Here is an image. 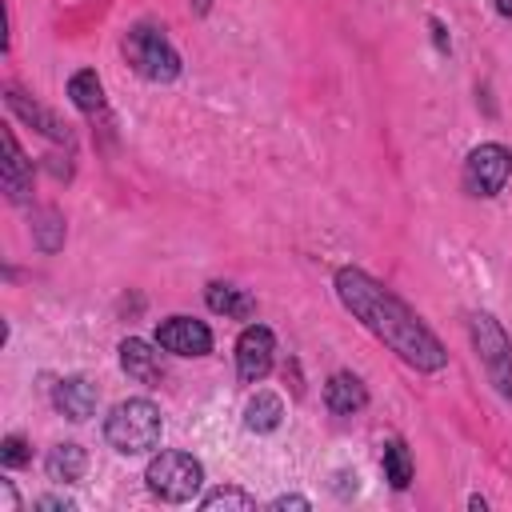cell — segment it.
Listing matches in <instances>:
<instances>
[{"mask_svg":"<svg viewBox=\"0 0 512 512\" xmlns=\"http://www.w3.org/2000/svg\"><path fill=\"white\" fill-rule=\"evenodd\" d=\"M68 96H72V104H76L80 112H100V108H104V88H100V76H96L92 68L72 72Z\"/></svg>","mask_w":512,"mask_h":512,"instance_id":"16","label":"cell"},{"mask_svg":"<svg viewBox=\"0 0 512 512\" xmlns=\"http://www.w3.org/2000/svg\"><path fill=\"white\" fill-rule=\"evenodd\" d=\"M272 352H276V340L264 324H248L236 340V376L244 384H256L272 372Z\"/></svg>","mask_w":512,"mask_h":512,"instance_id":"7","label":"cell"},{"mask_svg":"<svg viewBox=\"0 0 512 512\" xmlns=\"http://www.w3.org/2000/svg\"><path fill=\"white\" fill-rule=\"evenodd\" d=\"M204 512H216V508H256V500L244 492V488H216L200 500Z\"/></svg>","mask_w":512,"mask_h":512,"instance_id":"19","label":"cell"},{"mask_svg":"<svg viewBox=\"0 0 512 512\" xmlns=\"http://www.w3.org/2000/svg\"><path fill=\"white\" fill-rule=\"evenodd\" d=\"M204 300H208L212 312H224V316H232V320H248V316L256 312V300H252L244 288H232V284H208Z\"/></svg>","mask_w":512,"mask_h":512,"instance_id":"13","label":"cell"},{"mask_svg":"<svg viewBox=\"0 0 512 512\" xmlns=\"http://www.w3.org/2000/svg\"><path fill=\"white\" fill-rule=\"evenodd\" d=\"M120 368H124L132 380H140V384H156V380L164 376L160 352H156L148 340H140V336H128V340L120 344Z\"/></svg>","mask_w":512,"mask_h":512,"instance_id":"9","label":"cell"},{"mask_svg":"<svg viewBox=\"0 0 512 512\" xmlns=\"http://www.w3.org/2000/svg\"><path fill=\"white\" fill-rule=\"evenodd\" d=\"M144 480H148V488H152L160 500H168V504H188V500L200 492V484H204V468H200V460L188 456V452H160V456H152Z\"/></svg>","mask_w":512,"mask_h":512,"instance_id":"4","label":"cell"},{"mask_svg":"<svg viewBox=\"0 0 512 512\" xmlns=\"http://www.w3.org/2000/svg\"><path fill=\"white\" fill-rule=\"evenodd\" d=\"M384 480H388L392 488H408V484H412V456H408L404 440H392V444L384 448Z\"/></svg>","mask_w":512,"mask_h":512,"instance_id":"18","label":"cell"},{"mask_svg":"<svg viewBox=\"0 0 512 512\" xmlns=\"http://www.w3.org/2000/svg\"><path fill=\"white\" fill-rule=\"evenodd\" d=\"M188 4H192V12H200V16H204V12H208V4H212V0H188Z\"/></svg>","mask_w":512,"mask_h":512,"instance_id":"24","label":"cell"},{"mask_svg":"<svg viewBox=\"0 0 512 512\" xmlns=\"http://www.w3.org/2000/svg\"><path fill=\"white\" fill-rule=\"evenodd\" d=\"M104 440L124 456L152 452L160 444V408L144 396L120 400L104 420Z\"/></svg>","mask_w":512,"mask_h":512,"instance_id":"2","label":"cell"},{"mask_svg":"<svg viewBox=\"0 0 512 512\" xmlns=\"http://www.w3.org/2000/svg\"><path fill=\"white\" fill-rule=\"evenodd\" d=\"M8 104H12V108H16V112L28 120V124H40V132H44V136H52V140H64V136H68V128H64V124H60L52 112H44L40 104H28V100H24L16 88L8 92Z\"/></svg>","mask_w":512,"mask_h":512,"instance_id":"17","label":"cell"},{"mask_svg":"<svg viewBox=\"0 0 512 512\" xmlns=\"http://www.w3.org/2000/svg\"><path fill=\"white\" fill-rule=\"evenodd\" d=\"M324 404H328V412H336V416H352V412H360V408L368 404V392H364L360 376L336 372V376L324 384Z\"/></svg>","mask_w":512,"mask_h":512,"instance_id":"12","label":"cell"},{"mask_svg":"<svg viewBox=\"0 0 512 512\" xmlns=\"http://www.w3.org/2000/svg\"><path fill=\"white\" fill-rule=\"evenodd\" d=\"M52 400L68 420H88L96 412V384H88L84 376H68L56 384Z\"/></svg>","mask_w":512,"mask_h":512,"instance_id":"11","label":"cell"},{"mask_svg":"<svg viewBox=\"0 0 512 512\" xmlns=\"http://www.w3.org/2000/svg\"><path fill=\"white\" fill-rule=\"evenodd\" d=\"M0 180H4L8 200H16V204L28 200V192H32V164L24 160V152H20L12 132H4V172H0Z\"/></svg>","mask_w":512,"mask_h":512,"instance_id":"10","label":"cell"},{"mask_svg":"<svg viewBox=\"0 0 512 512\" xmlns=\"http://www.w3.org/2000/svg\"><path fill=\"white\" fill-rule=\"evenodd\" d=\"M336 296L344 300V308L352 316L364 320V328L372 336H380L400 360H408L420 372H436L448 364V352L440 348V340L420 324V316L392 296L384 284H376L368 272L360 268H340L336 272Z\"/></svg>","mask_w":512,"mask_h":512,"instance_id":"1","label":"cell"},{"mask_svg":"<svg viewBox=\"0 0 512 512\" xmlns=\"http://www.w3.org/2000/svg\"><path fill=\"white\" fill-rule=\"evenodd\" d=\"M36 508H64V512H72V500H64V496H40Z\"/></svg>","mask_w":512,"mask_h":512,"instance_id":"21","label":"cell"},{"mask_svg":"<svg viewBox=\"0 0 512 512\" xmlns=\"http://www.w3.org/2000/svg\"><path fill=\"white\" fill-rule=\"evenodd\" d=\"M124 56H128V64L144 76V80H152V84H168V80H176V72H180V56H176V48L168 44V36L160 32V28H148V24H136V28H128L124 32Z\"/></svg>","mask_w":512,"mask_h":512,"instance_id":"3","label":"cell"},{"mask_svg":"<svg viewBox=\"0 0 512 512\" xmlns=\"http://www.w3.org/2000/svg\"><path fill=\"white\" fill-rule=\"evenodd\" d=\"M44 468H48V476H52V480L68 484V480H80V476H84L88 456H84V448H80V444H56V448L48 452Z\"/></svg>","mask_w":512,"mask_h":512,"instance_id":"14","label":"cell"},{"mask_svg":"<svg viewBox=\"0 0 512 512\" xmlns=\"http://www.w3.org/2000/svg\"><path fill=\"white\" fill-rule=\"evenodd\" d=\"M156 344L172 356H208L212 352V332H208V324H200L192 316H168L156 328Z\"/></svg>","mask_w":512,"mask_h":512,"instance_id":"8","label":"cell"},{"mask_svg":"<svg viewBox=\"0 0 512 512\" xmlns=\"http://www.w3.org/2000/svg\"><path fill=\"white\" fill-rule=\"evenodd\" d=\"M472 344H476L492 384L500 388V396H512V340L504 336V328L488 312L472 316Z\"/></svg>","mask_w":512,"mask_h":512,"instance_id":"5","label":"cell"},{"mask_svg":"<svg viewBox=\"0 0 512 512\" xmlns=\"http://www.w3.org/2000/svg\"><path fill=\"white\" fill-rule=\"evenodd\" d=\"M272 508H276V512H280V508H308V500H304V496H276Z\"/></svg>","mask_w":512,"mask_h":512,"instance_id":"22","label":"cell"},{"mask_svg":"<svg viewBox=\"0 0 512 512\" xmlns=\"http://www.w3.org/2000/svg\"><path fill=\"white\" fill-rule=\"evenodd\" d=\"M512 176V152L504 144H480L464 160V188L472 196H496Z\"/></svg>","mask_w":512,"mask_h":512,"instance_id":"6","label":"cell"},{"mask_svg":"<svg viewBox=\"0 0 512 512\" xmlns=\"http://www.w3.org/2000/svg\"><path fill=\"white\" fill-rule=\"evenodd\" d=\"M280 416H284V404H280V396H272V392H256V396L248 400V408H244V424H248L252 432H272V428L280 424Z\"/></svg>","mask_w":512,"mask_h":512,"instance_id":"15","label":"cell"},{"mask_svg":"<svg viewBox=\"0 0 512 512\" xmlns=\"http://www.w3.org/2000/svg\"><path fill=\"white\" fill-rule=\"evenodd\" d=\"M28 444L20 440V436H4V444H0V460L8 464V468H20V464H28Z\"/></svg>","mask_w":512,"mask_h":512,"instance_id":"20","label":"cell"},{"mask_svg":"<svg viewBox=\"0 0 512 512\" xmlns=\"http://www.w3.org/2000/svg\"><path fill=\"white\" fill-rule=\"evenodd\" d=\"M4 504L16 508V492H12V484H4Z\"/></svg>","mask_w":512,"mask_h":512,"instance_id":"23","label":"cell"}]
</instances>
